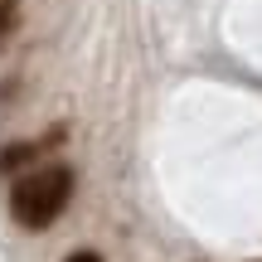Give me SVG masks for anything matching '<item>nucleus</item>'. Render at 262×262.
Here are the masks:
<instances>
[{
	"instance_id": "obj_4",
	"label": "nucleus",
	"mask_w": 262,
	"mask_h": 262,
	"mask_svg": "<svg viewBox=\"0 0 262 262\" xmlns=\"http://www.w3.org/2000/svg\"><path fill=\"white\" fill-rule=\"evenodd\" d=\"M68 262H102V257H97V253H73Z\"/></svg>"
},
{
	"instance_id": "obj_1",
	"label": "nucleus",
	"mask_w": 262,
	"mask_h": 262,
	"mask_svg": "<svg viewBox=\"0 0 262 262\" xmlns=\"http://www.w3.org/2000/svg\"><path fill=\"white\" fill-rule=\"evenodd\" d=\"M68 194H73V170L68 165L29 170V175L10 189V214H15V224H25V228H49L68 209Z\"/></svg>"
},
{
	"instance_id": "obj_3",
	"label": "nucleus",
	"mask_w": 262,
	"mask_h": 262,
	"mask_svg": "<svg viewBox=\"0 0 262 262\" xmlns=\"http://www.w3.org/2000/svg\"><path fill=\"white\" fill-rule=\"evenodd\" d=\"M19 29V0H0V44H10Z\"/></svg>"
},
{
	"instance_id": "obj_2",
	"label": "nucleus",
	"mask_w": 262,
	"mask_h": 262,
	"mask_svg": "<svg viewBox=\"0 0 262 262\" xmlns=\"http://www.w3.org/2000/svg\"><path fill=\"white\" fill-rule=\"evenodd\" d=\"M34 156H39V146H34V141H19V146H5V150H0V175H15V170L34 165Z\"/></svg>"
}]
</instances>
